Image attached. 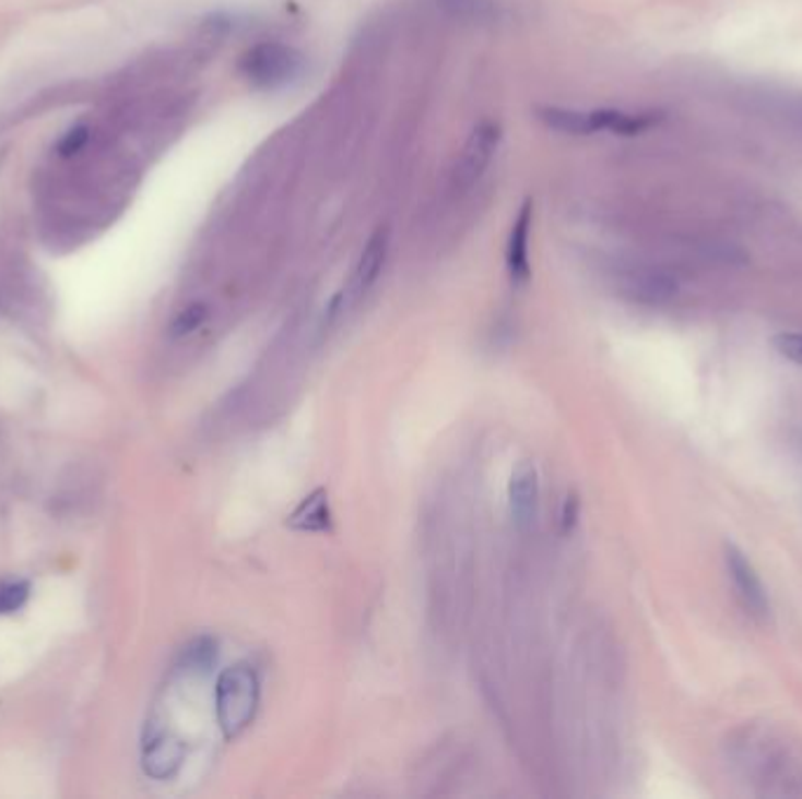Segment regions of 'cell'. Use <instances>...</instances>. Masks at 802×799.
I'll return each mask as SVG.
<instances>
[{
	"label": "cell",
	"instance_id": "cell-1",
	"mask_svg": "<svg viewBox=\"0 0 802 799\" xmlns=\"http://www.w3.org/2000/svg\"><path fill=\"white\" fill-rule=\"evenodd\" d=\"M538 118L561 134L589 136L601 132H613L620 136H636L648 132L650 127L660 122L657 114H624L617 108H599V110H575V108H540Z\"/></svg>",
	"mask_w": 802,
	"mask_h": 799
},
{
	"label": "cell",
	"instance_id": "cell-2",
	"mask_svg": "<svg viewBox=\"0 0 802 799\" xmlns=\"http://www.w3.org/2000/svg\"><path fill=\"white\" fill-rule=\"evenodd\" d=\"M259 708V678L253 668L237 664L223 670L216 682V720L226 739H237Z\"/></svg>",
	"mask_w": 802,
	"mask_h": 799
},
{
	"label": "cell",
	"instance_id": "cell-3",
	"mask_svg": "<svg viewBox=\"0 0 802 799\" xmlns=\"http://www.w3.org/2000/svg\"><path fill=\"white\" fill-rule=\"evenodd\" d=\"M239 71L256 87L278 90L300 75L303 57L284 43H259L243 55Z\"/></svg>",
	"mask_w": 802,
	"mask_h": 799
},
{
	"label": "cell",
	"instance_id": "cell-4",
	"mask_svg": "<svg viewBox=\"0 0 802 799\" xmlns=\"http://www.w3.org/2000/svg\"><path fill=\"white\" fill-rule=\"evenodd\" d=\"M726 565L730 572V580L734 584L736 598L742 600L744 610L756 617V619H767L769 617V596L763 586V580L758 570L753 568L751 558L736 547V545H726Z\"/></svg>",
	"mask_w": 802,
	"mask_h": 799
},
{
	"label": "cell",
	"instance_id": "cell-5",
	"mask_svg": "<svg viewBox=\"0 0 802 799\" xmlns=\"http://www.w3.org/2000/svg\"><path fill=\"white\" fill-rule=\"evenodd\" d=\"M497 143H500V130H497L495 124L484 122L476 127L470 141L464 143V151L458 159V167L453 174V181L458 188L468 190L481 179V176H484V171L493 163Z\"/></svg>",
	"mask_w": 802,
	"mask_h": 799
},
{
	"label": "cell",
	"instance_id": "cell-6",
	"mask_svg": "<svg viewBox=\"0 0 802 799\" xmlns=\"http://www.w3.org/2000/svg\"><path fill=\"white\" fill-rule=\"evenodd\" d=\"M538 498H540L538 472L533 465L521 462L509 481V509L519 530L533 527L538 516Z\"/></svg>",
	"mask_w": 802,
	"mask_h": 799
},
{
	"label": "cell",
	"instance_id": "cell-7",
	"mask_svg": "<svg viewBox=\"0 0 802 799\" xmlns=\"http://www.w3.org/2000/svg\"><path fill=\"white\" fill-rule=\"evenodd\" d=\"M531 228H533V206L526 202L519 216L511 223L509 242H507V273L509 279L523 286L531 279V255H528V245H531Z\"/></svg>",
	"mask_w": 802,
	"mask_h": 799
},
{
	"label": "cell",
	"instance_id": "cell-8",
	"mask_svg": "<svg viewBox=\"0 0 802 799\" xmlns=\"http://www.w3.org/2000/svg\"><path fill=\"white\" fill-rule=\"evenodd\" d=\"M143 770L151 778L165 780L172 778L184 762V746L179 739L169 737L167 731H151L143 743Z\"/></svg>",
	"mask_w": 802,
	"mask_h": 799
},
{
	"label": "cell",
	"instance_id": "cell-9",
	"mask_svg": "<svg viewBox=\"0 0 802 799\" xmlns=\"http://www.w3.org/2000/svg\"><path fill=\"white\" fill-rule=\"evenodd\" d=\"M385 261H388V232L378 230L366 242L359 261L355 265V275H352V286H350L352 296L362 298L371 291V286L378 282L382 273Z\"/></svg>",
	"mask_w": 802,
	"mask_h": 799
},
{
	"label": "cell",
	"instance_id": "cell-10",
	"mask_svg": "<svg viewBox=\"0 0 802 799\" xmlns=\"http://www.w3.org/2000/svg\"><path fill=\"white\" fill-rule=\"evenodd\" d=\"M624 291L648 306H662L679 294V282L660 270H636L624 279Z\"/></svg>",
	"mask_w": 802,
	"mask_h": 799
},
{
	"label": "cell",
	"instance_id": "cell-11",
	"mask_svg": "<svg viewBox=\"0 0 802 799\" xmlns=\"http://www.w3.org/2000/svg\"><path fill=\"white\" fill-rule=\"evenodd\" d=\"M288 525L303 533H325L331 527V509L325 490H315L303 500L292 516Z\"/></svg>",
	"mask_w": 802,
	"mask_h": 799
},
{
	"label": "cell",
	"instance_id": "cell-12",
	"mask_svg": "<svg viewBox=\"0 0 802 799\" xmlns=\"http://www.w3.org/2000/svg\"><path fill=\"white\" fill-rule=\"evenodd\" d=\"M214 661H216V643L210 641V637H200V641L190 643L188 649L184 652L181 666L186 670H210Z\"/></svg>",
	"mask_w": 802,
	"mask_h": 799
},
{
	"label": "cell",
	"instance_id": "cell-13",
	"mask_svg": "<svg viewBox=\"0 0 802 799\" xmlns=\"http://www.w3.org/2000/svg\"><path fill=\"white\" fill-rule=\"evenodd\" d=\"M207 314H210V310H207L204 302H190L188 308H184L179 314L174 317L172 335L174 338H184V335L198 331L207 322Z\"/></svg>",
	"mask_w": 802,
	"mask_h": 799
},
{
	"label": "cell",
	"instance_id": "cell-14",
	"mask_svg": "<svg viewBox=\"0 0 802 799\" xmlns=\"http://www.w3.org/2000/svg\"><path fill=\"white\" fill-rule=\"evenodd\" d=\"M28 598L26 582H5L0 584V615L17 612Z\"/></svg>",
	"mask_w": 802,
	"mask_h": 799
},
{
	"label": "cell",
	"instance_id": "cell-15",
	"mask_svg": "<svg viewBox=\"0 0 802 799\" xmlns=\"http://www.w3.org/2000/svg\"><path fill=\"white\" fill-rule=\"evenodd\" d=\"M772 345L783 359L802 366V333H779L775 335Z\"/></svg>",
	"mask_w": 802,
	"mask_h": 799
},
{
	"label": "cell",
	"instance_id": "cell-16",
	"mask_svg": "<svg viewBox=\"0 0 802 799\" xmlns=\"http://www.w3.org/2000/svg\"><path fill=\"white\" fill-rule=\"evenodd\" d=\"M87 141H90V130L85 124H80V127H73L69 134H63L57 151H59L61 157H71V155L83 151L87 146Z\"/></svg>",
	"mask_w": 802,
	"mask_h": 799
},
{
	"label": "cell",
	"instance_id": "cell-17",
	"mask_svg": "<svg viewBox=\"0 0 802 799\" xmlns=\"http://www.w3.org/2000/svg\"><path fill=\"white\" fill-rule=\"evenodd\" d=\"M577 509H580V504H577L575 498H568L566 500V511H564V527L568 530V527H573V523L577 521Z\"/></svg>",
	"mask_w": 802,
	"mask_h": 799
}]
</instances>
